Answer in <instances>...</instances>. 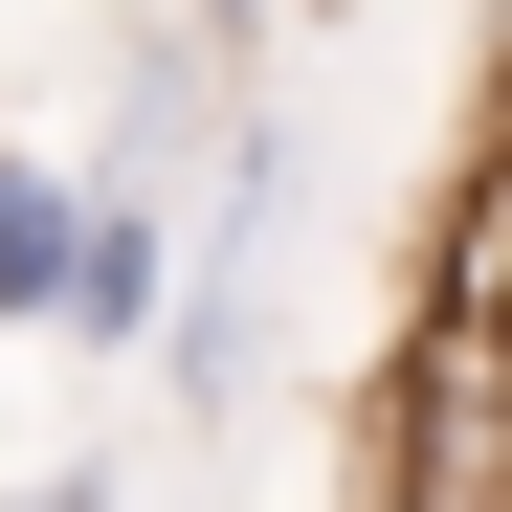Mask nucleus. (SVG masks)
Returning a JSON list of instances; mask_svg holds the SVG:
<instances>
[{"instance_id":"3","label":"nucleus","mask_w":512,"mask_h":512,"mask_svg":"<svg viewBox=\"0 0 512 512\" xmlns=\"http://www.w3.org/2000/svg\"><path fill=\"white\" fill-rule=\"evenodd\" d=\"M23 512H90V468H45V490H23Z\"/></svg>"},{"instance_id":"4","label":"nucleus","mask_w":512,"mask_h":512,"mask_svg":"<svg viewBox=\"0 0 512 512\" xmlns=\"http://www.w3.org/2000/svg\"><path fill=\"white\" fill-rule=\"evenodd\" d=\"M201 23H223V45H245V23H268V0H201Z\"/></svg>"},{"instance_id":"2","label":"nucleus","mask_w":512,"mask_h":512,"mask_svg":"<svg viewBox=\"0 0 512 512\" xmlns=\"http://www.w3.org/2000/svg\"><path fill=\"white\" fill-rule=\"evenodd\" d=\"M67 334H179V312H156V201H134V179L90 201V290H67Z\"/></svg>"},{"instance_id":"1","label":"nucleus","mask_w":512,"mask_h":512,"mask_svg":"<svg viewBox=\"0 0 512 512\" xmlns=\"http://www.w3.org/2000/svg\"><path fill=\"white\" fill-rule=\"evenodd\" d=\"M67 290H90V201H67L45 156L0 134V312H23V334H67Z\"/></svg>"}]
</instances>
